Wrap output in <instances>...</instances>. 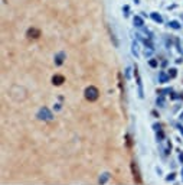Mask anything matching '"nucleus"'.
<instances>
[{
    "instance_id": "f257e3e1",
    "label": "nucleus",
    "mask_w": 183,
    "mask_h": 185,
    "mask_svg": "<svg viewBox=\"0 0 183 185\" xmlns=\"http://www.w3.org/2000/svg\"><path fill=\"white\" fill-rule=\"evenodd\" d=\"M87 98H89V100H95V98L98 97V91H97V88L94 87H89L87 88Z\"/></svg>"
},
{
    "instance_id": "f03ea898",
    "label": "nucleus",
    "mask_w": 183,
    "mask_h": 185,
    "mask_svg": "<svg viewBox=\"0 0 183 185\" xmlns=\"http://www.w3.org/2000/svg\"><path fill=\"white\" fill-rule=\"evenodd\" d=\"M26 35H28V38L36 39V38H39V36H40V31H39V29H36V27H30Z\"/></svg>"
},
{
    "instance_id": "7ed1b4c3",
    "label": "nucleus",
    "mask_w": 183,
    "mask_h": 185,
    "mask_svg": "<svg viewBox=\"0 0 183 185\" xmlns=\"http://www.w3.org/2000/svg\"><path fill=\"white\" fill-rule=\"evenodd\" d=\"M64 82V77L62 75H55L54 77V84H62Z\"/></svg>"
},
{
    "instance_id": "20e7f679",
    "label": "nucleus",
    "mask_w": 183,
    "mask_h": 185,
    "mask_svg": "<svg viewBox=\"0 0 183 185\" xmlns=\"http://www.w3.org/2000/svg\"><path fill=\"white\" fill-rule=\"evenodd\" d=\"M151 17H153V19H154L156 22H159V23H160L161 20H163V19H161V16H160V15H157V13H156V12H154V13H151Z\"/></svg>"
},
{
    "instance_id": "39448f33",
    "label": "nucleus",
    "mask_w": 183,
    "mask_h": 185,
    "mask_svg": "<svg viewBox=\"0 0 183 185\" xmlns=\"http://www.w3.org/2000/svg\"><path fill=\"white\" fill-rule=\"evenodd\" d=\"M134 23H137V26H141V25H143V19L139 16H136L134 17Z\"/></svg>"
},
{
    "instance_id": "423d86ee",
    "label": "nucleus",
    "mask_w": 183,
    "mask_h": 185,
    "mask_svg": "<svg viewBox=\"0 0 183 185\" xmlns=\"http://www.w3.org/2000/svg\"><path fill=\"white\" fill-rule=\"evenodd\" d=\"M169 25H170L172 27H174V29H179V27H180V26H179V23H178V22H170Z\"/></svg>"
}]
</instances>
